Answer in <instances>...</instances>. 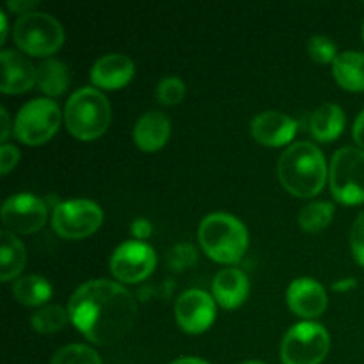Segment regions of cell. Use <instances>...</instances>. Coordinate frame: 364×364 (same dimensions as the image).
I'll list each match as a JSON object with an SVG mask.
<instances>
[{
  "label": "cell",
  "mask_w": 364,
  "mask_h": 364,
  "mask_svg": "<svg viewBox=\"0 0 364 364\" xmlns=\"http://www.w3.org/2000/svg\"><path fill=\"white\" fill-rule=\"evenodd\" d=\"M281 185L297 198H313L327 180V162L313 142L299 141L288 146L277 162Z\"/></svg>",
  "instance_id": "cell-2"
},
{
  "label": "cell",
  "mask_w": 364,
  "mask_h": 364,
  "mask_svg": "<svg viewBox=\"0 0 364 364\" xmlns=\"http://www.w3.org/2000/svg\"><path fill=\"white\" fill-rule=\"evenodd\" d=\"M251 134L259 144L277 148L284 146L297 134V121L279 110H263L251 121Z\"/></svg>",
  "instance_id": "cell-13"
},
{
  "label": "cell",
  "mask_w": 364,
  "mask_h": 364,
  "mask_svg": "<svg viewBox=\"0 0 364 364\" xmlns=\"http://www.w3.org/2000/svg\"><path fill=\"white\" fill-rule=\"evenodd\" d=\"M112 119V109L100 89L80 87L64 107V121L71 135L80 141H95L105 134Z\"/></svg>",
  "instance_id": "cell-4"
},
{
  "label": "cell",
  "mask_w": 364,
  "mask_h": 364,
  "mask_svg": "<svg viewBox=\"0 0 364 364\" xmlns=\"http://www.w3.org/2000/svg\"><path fill=\"white\" fill-rule=\"evenodd\" d=\"M50 364H103L98 352L87 345L73 343L59 348Z\"/></svg>",
  "instance_id": "cell-26"
},
{
  "label": "cell",
  "mask_w": 364,
  "mask_h": 364,
  "mask_svg": "<svg viewBox=\"0 0 364 364\" xmlns=\"http://www.w3.org/2000/svg\"><path fill=\"white\" fill-rule=\"evenodd\" d=\"M244 364H265V363H262V361H245Z\"/></svg>",
  "instance_id": "cell-38"
},
{
  "label": "cell",
  "mask_w": 364,
  "mask_h": 364,
  "mask_svg": "<svg viewBox=\"0 0 364 364\" xmlns=\"http://www.w3.org/2000/svg\"><path fill=\"white\" fill-rule=\"evenodd\" d=\"M134 60L124 53H105L91 68L92 84L103 89H119L134 77Z\"/></svg>",
  "instance_id": "cell-16"
},
{
  "label": "cell",
  "mask_w": 364,
  "mask_h": 364,
  "mask_svg": "<svg viewBox=\"0 0 364 364\" xmlns=\"http://www.w3.org/2000/svg\"><path fill=\"white\" fill-rule=\"evenodd\" d=\"M308 52L311 55L313 60L316 63H334V59L338 57L336 45L331 38L327 36H313L308 39Z\"/></svg>",
  "instance_id": "cell-28"
},
{
  "label": "cell",
  "mask_w": 364,
  "mask_h": 364,
  "mask_svg": "<svg viewBox=\"0 0 364 364\" xmlns=\"http://www.w3.org/2000/svg\"><path fill=\"white\" fill-rule=\"evenodd\" d=\"M198 238L203 251L219 263H238L249 245V233L240 219L226 212L208 213L199 223Z\"/></svg>",
  "instance_id": "cell-3"
},
{
  "label": "cell",
  "mask_w": 364,
  "mask_h": 364,
  "mask_svg": "<svg viewBox=\"0 0 364 364\" xmlns=\"http://www.w3.org/2000/svg\"><path fill=\"white\" fill-rule=\"evenodd\" d=\"M45 201L34 194H14L2 205L4 228L11 233H36L46 223Z\"/></svg>",
  "instance_id": "cell-11"
},
{
  "label": "cell",
  "mask_w": 364,
  "mask_h": 364,
  "mask_svg": "<svg viewBox=\"0 0 364 364\" xmlns=\"http://www.w3.org/2000/svg\"><path fill=\"white\" fill-rule=\"evenodd\" d=\"M103 223V210L91 199H68L55 205L52 228L63 238H85L95 233Z\"/></svg>",
  "instance_id": "cell-9"
},
{
  "label": "cell",
  "mask_w": 364,
  "mask_h": 364,
  "mask_svg": "<svg viewBox=\"0 0 364 364\" xmlns=\"http://www.w3.org/2000/svg\"><path fill=\"white\" fill-rule=\"evenodd\" d=\"M287 301L291 311L302 318H316L327 309L326 288L311 277H299L291 281L287 291Z\"/></svg>",
  "instance_id": "cell-14"
},
{
  "label": "cell",
  "mask_w": 364,
  "mask_h": 364,
  "mask_svg": "<svg viewBox=\"0 0 364 364\" xmlns=\"http://www.w3.org/2000/svg\"><path fill=\"white\" fill-rule=\"evenodd\" d=\"M70 311L64 309L63 306L50 304L43 306L38 311H34V315L31 316V323L34 327V331L41 334H50L57 333V331L63 329L68 322H70Z\"/></svg>",
  "instance_id": "cell-25"
},
{
  "label": "cell",
  "mask_w": 364,
  "mask_h": 364,
  "mask_svg": "<svg viewBox=\"0 0 364 364\" xmlns=\"http://www.w3.org/2000/svg\"><path fill=\"white\" fill-rule=\"evenodd\" d=\"M0 21H2V28H0V39H2V43H4L7 38V31H9V25H7V14L4 13V11H0Z\"/></svg>",
  "instance_id": "cell-35"
},
{
  "label": "cell",
  "mask_w": 364,
  "mask_h": 364,
  "mask_svg": "<svg viewBox=\"0 0 364 364\" xmlns=\"http://www.w3.org/2000/svg\"><path fill=\"white\" fill-rule=\"evenodd\" d=\"M71 322L95 345H112L127 336L137 320L134 295L110 279L80 284L68 302Z\"/></svg>",
  "instance_id": "cell-1"
},
{
  "label": "cell",
  "mask_w": 364,
  "mask_h": 364,
  "mask_svg": "<svg viewBox=\"0 0 364 364\" xmlns=\"http://www.w3.org/2000/svg\"><path fill=\"white\" fill-rule=\"evenodd\" d=\"M36 85L48 96H60L70 85V70L59 59H43L36 66Z\"/></svg>",
  "instance_id": "cell-21"
},
{
  "label": "cell",
  "mask_w": 364,
  "mask_h": 364,
  "mask_svg": "<svg viewBox=\"0 0 364 364\" xmlns=\"http://www.w3.org/2000/svg\"><path fill=\"white\" fill-rule=\"evenodd\" d=\"M345 128V112L338 103H323L313 112L309 130L313 137L322 142L334 141L340 137Z\"/></svg>",
  "instance_id": "cell-19"
},
{
  "label": "cell",
  "mask_w": 364,
  "mask_h": 364,
  "mask_svg": "<svg viewBox=\"0 0 364 364\" xmlns=\"http://www.w3.org/2000/svg\"><path fill=\"white\" fill-rule=\"evenodd\" d=\"M0 117H2V132H0V135H2V142H7V137H9V132H11V124H9V114H7L6 107L0 109Z\"/></svg>",
  "instance_id": "cell-34"
},
{
  "label": "cell",
  "mask_w": 364,
  "mask_h": 364,
  "mask_svg": "<svg viewBox=\"0 0 364 364\" xmlns=\"http://www.w3.org/2000/svg\"><path fill=\"white\" fill-rule=\"evenodd\" d=\"M156 255L144 240H127L110 256V272L121 283H139L155 270Z\"/></svg>",
  "instance_id": "cell-10"
},
{
  "label": "cell",
  "mask_w": 364,
  "mask_h": 364,
  "mask_svg": "<svg viewBox=\"0 0 364 364\" xmlns=\"http://www.w3.org/2000/svg\"><path fill=\"white\" fill-rule=\"evenodd\" d=\"M60 124V109L50 98L28 100L16 114L13 132L23 144L39 146L55 135Z\"/></svg>",
  "instance_id": "cell-8"
},
{
  "label": "cell",
  "mask_w": 364,
  "mask_h": 364,
  "mask_svg": "<svg viewBox=\"0 0 364 364\" xmlns=\"http://www.w3.org/2000/svg\"><path fill=\"white\" fill-rule=\"evenodd\" d=\"M334 217V205L327 201H313L306 205L299 213V224L304 231L318 233L326 230Z\"/></svg>",
  "instance_id": "cell-24"
},
{
  "label": "cell",
  "mask_w": 364,
  "mask_h": 364,
  "mask_svg": "<svg viewBox=\"0 0 364 364\" xmlns=\"http://www.w3.org/2000/svg\"><path fill=\"white\" fill-rule=\"evenodd\" d=\"M215 301L212 295L198 288L183 291L174 306L178 326L191 334L205 333L215 320Z\"/></svg>",
  "instance_id": "cell-12"
},
{
  "label": "cell",
  "mask_w": 364,
  "mask_h": 364,
  "mask_svg": "<svg viewBox=\"0 0 364 364\" xmlns=\"http://www.w3.org/2000/svg\"><path fill=\"white\" fill-rule=\"evenodd\" d=\"M329 185L334 199L343 205L364 203V151L354 146L338 149L331 159Z\"/></svg>",
  "instance_id": "cell-6"
},
{
  "label": "cell",
  "mask_w": 364,
  "mask_h": 364,
  "mask_svg": "<svg viewBox=\"0 0 364 364\" xmlns=\"http://www.w3.org/2000/svg\"><path fill=\"white\" fill-rule=\"evenodd\" d=\"M171 364H210V363H206L205 359H199V358H181V359H176V361H173Z\"/></svg>",
  "instance_id": "cell-36"
},
{
  "label": "cell",
  "mask_w": 364,
  "mask_h": 364,
  "mask_svg": "<svg viewBox=\"0 0 364 364\" xmlns=\"http://www.w3.org/2000/svg\"><path fill=\"white\" fill-rule=\"evenodd\" d=\"M352 137H354V141L358 142L359 148L364 151V110L355 117L354 127H352Z\"/></svg>",
  "instance_id": "cell-32"
},
{
  "label": "cell",
  "mask_w": 364,
  "mask_h": 364,
  "mask_svg": "<svg viewBox=\"0 0 364 364\" xmlns=\"http://www.w3.org/2000/svg\"><path fill=\"white\" fill-rule=\"evenodd\" d=\"M0 277L2 281H9L16 277L23 270L27 263V251L20 238L11 231L2 230V252H0Z\"/></svg>",
  "instance_id": "cell-22"
},
{
  "label": "cell",
  "mask_w": 364,
  "mask_h": 364,
  "mask_svg": "<svg viewBox=\"0 0 364 364\" xmlns=\"http://www.w3.org/2000/svg\"><path fill=\"white\" fill-rule=\"evenodd\" d=\"M2 64V82L0 89L7 95L25 92L36 84V66L25 53L18 50H2L0 52Z\"/></svg>",
  "instance_id": "cell-15"
},
{
  "label": "cell",
  "mask_w": 364,
  "mask_h": 364,
  "mask_svg": "<svg viewBox=\"0 0 364 364\" xmlns=\"http://www.w3.org/2000/svg\"><path fill=\"white\" fill-rule=\"evenodd\" d=\"M213 297L223 308L235 309L245 302L249 295V279L240 269H223L213 277Z\"/></svg>",
  "instance_id": "cell-18"
},
{
  "label": "cell",
  "mask_w": 364,
  "mask_h": 364,
  "mask_svg": "<svg viewBox=\"0 0 364 364\" xmlns=\"http://www.w3.org/2000/svg\"><path fill=\"white\" fill-rule=\"evenodd\" d=\"M53 290L48 279L38 274H28L20 277L13 284V295L20 304L23 306H43L50 297Z\"/></svg>",
  "instance_id": "cell-23"
},
{
  "label": "cell",
  "mask_w": 364,
  "mask_h": 364,
  "mask_svg": "<svg viewBox=\"0 0 364 364\" xmlns=\"http://www.w3.org/2000/svg\"><path fill=\"white\" fill-rule=\"evenodd\" d=\"M334 78L348 91H364V53L355 50L338 53L333 63Z\"/></svg>",
  "instance_id": "cell-20"
},
{
  "label": "cell",
  "mask_w": 364,
  "mask_h": 364,
  "mask_svg": "<svg viewBox=\"0 0 364 364\" xmlns=\"http://www.w3.org/2000/svg\"><path fill=\"white\" fill-rule=\"evenodd\" d=\"M18 48L28 55L45 57L57 52L64 43V28L55 16L41 11L20 14L13 28Z\"/></svg>",
  "instance_id": "cell-5"
},
{
  "label": "cell",
  "mask_w": 364,
  "mask_h": 364,
  "mask_svg": "<svg viewBox=\"0 0 364 364\" xmlns=\"http://www.w3.org/2000/svg\"><path fill=\"white\" fill-rule=\"evenodd\" d=\"M350 249L359 265L364 267V212L355 217L350 230Z\"/></svg>",
  "instance_id": "cell-29"
},
{
  "label": "cell",
  "mask_w": 364,
  "mask_h": 364,
  "mask_svg": "<svg viewBox=\"0 0 364 364\" xmlns=\"http://www.w3.org/2000/svg\"><path fill=\"white\" fill-rule=\"evenodd\" d=\"M20 160V149L14 144L9 142H4L2 148H0V173L7 174Z\"/></svg>",
  "instance_id": "cell-30"
},
{
  "label": "cell",
  "mask_w": 364,
  "mask_h": 364,
  "mask_svg": "<svg viewBox=\"0 0 364 364\" xmlns=\"http://www.w3.org/2000/svg\"><path fill=\"white\" fill-rule=\"evenodd\" d=\"M363 36H364V27H363Z\"/></svg>",
  "instance_id": "cell-39"
},
{
  "label": "cell",
  "mask_w": 364,
  "mask_h": 364,
  "mask_svg": "<svg viewBox=\"0 0 364 364\" xmlns=\"http://www.w3.org/2000/svg\"><path fill=\"white\" fill-rule=\"evenodd\" d=\"M329 347V333L322 323H295L281 341V361L283 364H320Z\"/></svg>",
  "instance_id": "cell-7"
},
{
  "label": "cell",
  "mask_w": 364,
  "mask_h": 364,
  "mask_svg": "<svg viewBox=\"0 0 364 364\" xmlns=\"http://www.w3.org/2000/svg\"><path fill=\"white\" fill-rule=\"evenodd\" d=\"M171 135V121L160 110H148L134 127V141L142 151H156Z\"/></svg>",
  "instance_id": "cell-17"
},
{
  "label": "cell",
  "mask_w": 364,
  "mask_h": 364,
  "mask_svg": "<svg viewBox=\"0 0 364 364\" xmlns=\"http://www.w3.org/2000/svg\"><path fill=\"white\" fill-rule=\"evenodd\" d=\"M185 84L178 77H166L156 85V98L164 105H176L185 98Z\"/></svg>",
  "instance_id": "cell-27"
},
{
  "label": "cell",
  "mask_w": 364,
  "mask_h": 364,
  "mask_svg": "<svg viewBox=\"0 0 364 364\" xmlns=\"http://www.w3.org/2000/svg\"><path fill=\"white\" fill-rule=\"evenodd\" d=\"M132 231L137 237V240H144L151 235V224L146 219H137L134 224H132Z\"/></svg>",
  "instance_id": "cell-33"
},
{
  "label": "cell",
  "mask_w": 364,
  "mask_h": 364,
  "mask_svg": "<svg viewBox=\"0 0 364 364\" xmlns=\"http://www.w3.org/2000/svg\"><path fill=\"white\" fill-rule=\"evenodd\" d=\"M354 284H355L354 279H348V281H343V283L334 284V290H347V288H352Z\"/></svg>",
  "instance_id": "cell-37"
},
{
  "label": "cell",
  "mask_w": 364,
  "mask_h": 364,
  "mask_svg": "<svg viewBox=\"0 0 364 364\" xmlns=\"http://www.w3.org/2000/svg\"><path fill=\"white\" fill-rule=\"evenodd\" d=\"M38 6H39L38 0H9V2H7V7H9L11 11L20 14L31 13V11Z\"/></svg>",
  "instance_id": "cell-31"
}]
</instances>
